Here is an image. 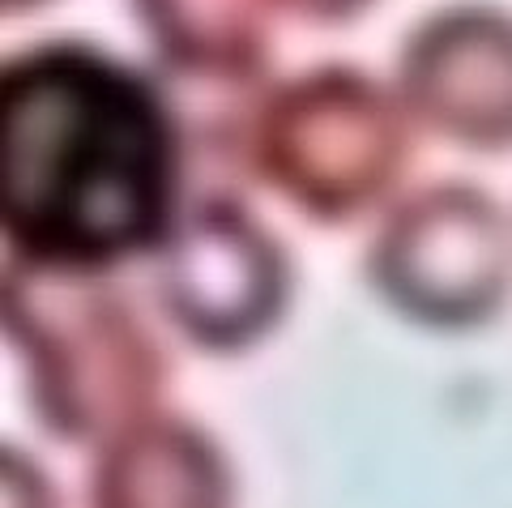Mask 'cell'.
Here are the masks:
<instances>
[{
	"instance_id": "ba28073f",
	"label": "cell",
	"mask_w": 512,
	"mask_h": 508,
	"mask_svg": "<svg viewBox=\"0 0 512 508\" xmlns=\"http://www.w3.org/2000/svg\"><path fill=\"white\" fill-rule=\"evenodd\" d=\"M278 0H137L158 60L188 82L239 86L261 73Z\"/></svg>"
},
{
	"instance_id": "6da1fadb",
	"label": "cell",
	"mask_w": 512,
	"mask_h": 508,
	"mask_svg": "<svg viewBox=\"0 0 512 508\" xmlns=\"http://www.w3.org/2000/svg\"><path fill=\"white\" fill-rule=\"evenodd\" d=\"M180 120L124 60L43 43L0 73V227L18 261L103 274L180 218Z\"/></svg>"
},
{
	"instance_id": "277c9868",
	"label": "cell",
	"mask_w": 512,
	"mask_h": 508,
	"mask_svg": "<svg viewBox=\"0 0 512 508\" xmlns=\"http://www.w3.org/2000/svg\"><path fill=\"white\" fill-rule=\"evenodd\" d=\"M367 274L384 304L431 329H470L512 287V222L483 188L440 180L384 214Z\"/></svg>"
},
{
	"instance_id": "30bf717a",
	"label": "cell",
	"mask_w": 512,
	"mask_h": 508,
	"mask_svg": "<svg viewBox=\"0 0 512 508\" xmlns=\"http://www.w3.org/2000/svg\"><path fill=\"white\" fill-rule=\"evenodd\" d=\"M278 5L295 9L312 22H346V18H359L372 0H278Z\"/></svg>"
},
{
	"instance_id": "3957f363",
	"label": "cell",
	"mask_w": 512,
	"mask_h": 508,
	"mask_svg": "<svg viewBox=\"0 0 512 508\" xmlns=\"http://www.w3.org/2000/svg\"><path fill=\"white\" fill-rule=\"evenodd\" d=\"M248 167L316 222L367 214L410 163L402 94L346 65L308 69L248 111Z\"/></svg>"
},
{
	"instance_id": "9c48e42d",
	"label": "cell",
	"mask_w": 512,
	"mask_h": 508,
	"mask_svg": "<svg viewBox=\"0 0 512 508\" xmlns=\"http://www.w3.org/2000/svg\"><path fill=\"white\" fill-rule=\"evenodd\" d=\"M0 479H5V508H56L52 483L43 479V470L30 462L26 453L5 449V462H0Z\"/></svg>"
},
{
	"instance_id": "8fae6325",
	"label": "cell",
	"mask_w": 512,
	"mask_h": 508,
	"mask_svg": "<svg viewBox=\"0 0 512 508\" xmlns=\"http://www.w3.org/2000/svg\"><path fill=\"white\" fill-rule=\"evenodd\" d=\"M35 5H43V0H0L5 13H22V9H35Z\"/></svg>"
},
{
	"instance_id": "8992f818",
	"label": "cell",
	"mask_w": 512,
	"mask_h": 508,
	"mask_svg": "<svg viewBox=\"0 0 512 508\" xmlns=\"http://www.w3.org/2000/svg\"><path fill=\"white\" fill-rule=\"evenodd\" d=\"M402 103L466 150H512V13L448 5L410 30L397 69Z\"/></svg>"
},
{
	"instance_id": "5b68a950",
	"label": "cell",
	"mask_w": 512,
	"mask_h": 508,
	"mask_svg": "<svg viewBox=\"0 0 512 508\" xmlns=\"http://www.w3.org/2000/svg\"><path fill=\"white\" fill-rule=\"evenodd\" d=\"M286 257L244 205L227 197L180 210L158 244V295L205 351H244L286 308Z\"/></svg>"
},
{
	"instance_id": "52a82bcc",
	"label": "cell",
	"mask_w": 512,
	"mask_h": 508,
	"mask_svg": "<svg viewBox=\"0 0 512 508\" xmlns=\"http://www.w3.org/2000/svg\"><path fill=\"white\" fill-rule=\"evenodd\" d=\"M90 508H231L227 457L197 423L146 415L103 440Z\"/></svg>"
},
{
	"instance_id": "7a4b0ae2",
	"label": "cell",
	"mask_w": 512,
	"mask_h": 508,
	"mask_svg": "<svg viewBox=\"0 0 512 508\" xmlns=\"http://www.w3.org/2000/svg\"><path fill=\"white\" fill-rule=\"evenodd\" d=\"M5 333L18 346L39 419L64 440H111L154 415L163 346L99 274L18 261L5 269Z\"/></svg>"
}]
</instances>
